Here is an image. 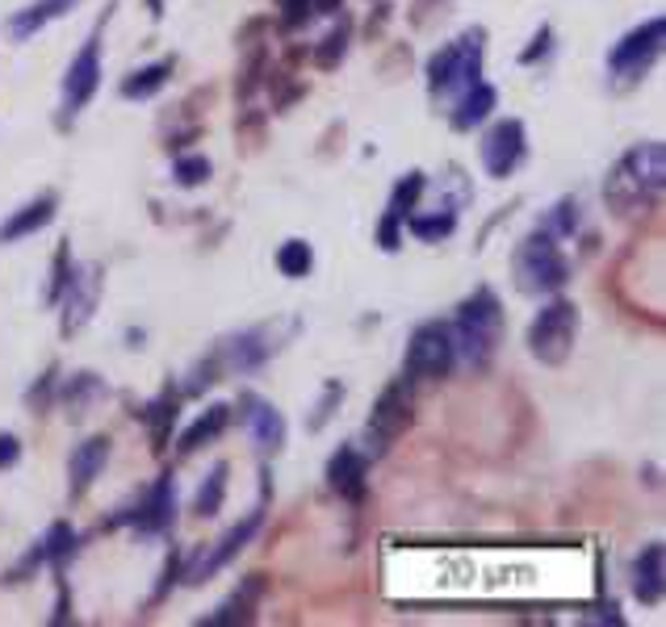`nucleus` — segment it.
<instances>
[{"mask_svg":"<svg viewBox=\"0 0 666 627\" xmlns=\"http://www.w3.org/2000/svg\"><path fill=\"white\" fill-rule=\"evenodd\" d=\"M663 188H666V147L658 139H650L629 147L612 163V172L604 181V201H608V209L617 218H638V213L658 209Z\"/></svg>","mask_w":666,"mask_h":627,"instance_id":"obj_1","label":"nucleus"},{"mask_svg":"<svg viewBox=\"0 0 666 627\" xmlns=\"http://www.w3.org/2000/svg\"><path fill=\"white\" fill-rule=\"evenodd\" d=\"M452 348H457V364L474 372H486L495 351L503 344V330H507V314H503V302L495 298V289L478 285L466 302L457 305L452 314Z\"/></svg>","mask_w":666,"mask_h":627,"instance_id":"obj_2","label":"nucleus"},{"mask_svg":"<svg viewBox=\"0 0 666 627\" xmlns=\"http://www.w3.org/2000/svg\"><path fill=\"white\" fill-rule=\"evenodd\" d=\"M512 280L524 298H553L571 280V259L558 247L553 234L537 227L532 234H524L512 252Z\"/></svg>","mask_w":666,"mask_h":627,"instance_id":"obj_3","label":"nucleus"},{"mask_svg":"<svg viewBox=\"0 0 666 627\" xmlns=\"http://www.w3.org/2000/svg\"><path fill=\"white\" fill-rule=\"evenodd\" d=\"M578 330H583L578 305H574L571 298H558V293H553V298L537 310V318L528 323V335H524L528 356H532L537 364H546V369H562L574 356Z\"/></svg>","mask_w":666,"mask_h":627,"instance_id":"obj_4","label":"nucleus"},{"mask_svg":"<svg viewBox=\"0 0 666 627\" xmlns=\"http://www.w3.org/2000/svg\"><path fill=\"white\" fill-rule=\"evenodd\" d=\"M482 59H486V30L474 25L466 34H457L452 43L436 50L428 59V93L432 96H457L466 93L474 80H482Z\"/></svg>","mask_w":666,"mask_h":627,"instance_id":"obj_5","label":"nucleus"},{"mask_svg":"<svg viewBox=\"0 0 666 627\" xmlns=\"http://www.w3.org/2000/svg\"><path fill=\"white\" fill-rule=\"evenodd\" d=\"M411 422H415V390H411L406 376H394L378 394L369 418H365V436H360L365 448H360V452H365L369 461H381V456L411 431Z\"/></svg>","mask_w":666,"mask_h":627,"instance_id":"obj_6","label":"nucleus"},{"mask_svg":"<svg viewBox=\"0 0 666 627\" xmlns=\"http://www.w3.org/2000/svg\"><path fill=\"white\" fill-rule=\"evenodd\" d=\"M457 369V348H452V330L440 318H428L411 330L403 351V376L406 381H445Z\"/></svg>","mask_w":666,"mask_h":627,"instance_id":"obj_7","label":"nucleus"},{"mask_svg":"<svg viewBox=\"0 0 666 627\" xmlns=\"http://www.w3.org/2000/svg\"><path fill=\"white\" fill-rule=\"evenodd\" d=\"M663 43H666L663 18H650V22L633 25V30L620 38L617 47H612V55H608V71H612V80H617L620 89L645 80V71L654 68L658 55H663Z\"/></svg>","mask_w":666,"mask_h":627,"instance_id":"obj_8","label":"nucleus"},{"mask_svg":"<svg viewBox=\"0 0 666 627\" xmlns=\"http://www.w3.org/2000/svg\"><path fill=\"white\" fill-rule=\"evenodd\" d=\"M478 155H482L486 176L507 181V176L528 160V130H524L520 117H500V121H491L486 135H482V142H478Z\"/></svg>","mask_w":666,"mask_h":627,"instance_id":"obj_9","label":"nucleus"},{"mask_svg":"<svg viewBox=\"0 0 666 627\" xmlns=\"http://www.w3.org/2000/svg\"><path fill=\"white\" fill-rule=\"evenodd\" d=\"M101 268L96 264H72V277L64 285V293H59V330L64 335H76V330H84V326L93 323L96 314V302H101Z\"/></svg>","mask_w":666,"mask_h":627,"instance_id":"obj_10","label":"nucleus"},{"mask_svg":"<svg viewBox=\"0 0 666 627\" xmlns=\"http://www.w3.org/2000/svg\"><path fill=\"white\" fill-rule=\"evenodd\" d=\"M114 523H135V532H143V535L172 532V523H176V477H172V473H160L156 486L139 498V507L118 514Z\"/></svg>","mask_w":666,"mask_h":627,"instance_id":"obj_11","label":"nucleus"},{"mask_svg":"<svg viewBox=\"0 0 666 627\" xmlns=\"http://www.w3.org/2000/svg\"><path fill=\"white\" fill-rule=\"evenodd\" d=\"M101 89V30L84 38V47L64 71V114H80Z\"/></svg>","mask_w":666,"mask_h":627,"instance_id":"obj_12","label":"nucleus"},{"mask_svg":"<svg viewBox=\"0 0 666 627\" xmlns=\"http://www.w3.org/2000/svg\"><path fill=\"white\" fill-rule=\"evenodd\" d=\"M261 527H264V507H252V511L243 514L236 527H231V532L222 535L215 548H210V557H202L197 565H193L190 573H185V581L202 585V581H210L215 573H222V569H227V565H231V560H236L239 553L252 544V539H256V532H261Z\"/></svg>","mask_w":666,"mask_h":627,"instance_id":"obj_13","label":"nucleus"},{"mask_svg":"<svg viewBox=\"0 0 666 627\" xmlns=\"http://www.w3.org/2000/svg\"><path fill=\"white\" fill-rule=\"evenodd\" d=\"M239 422L248 427L252 443L261 448L264 456H277L286 448V418L273 402H264L261 394H239Z\"/></svg>","mask_w":666,"mask_h":627,"instance_id":"obj_14","label":"nucleus"},{"mask_svg":"<svg viewBox=\"0 0 666 627\" xmlns=\"http://www.w3.org/2000/svg\"><path fill=\"white\" fill-rule=\"evenodd\" d=\"M328 486L332 494H340L344 502H360L365 498V489H369V456L360 452L357 443H344V448H335L332 461H328Z\"/></svg>","mask_w":666,"mask_h":627,"instance_id":"obj_15","label":"nucleus"},{"mask_svg":"<svg viewBox=\"0 0 666 627\" xmlns=\"http://www.w3.org/2000/svg\"><path fill=\"white\" fill-rule=\"evenodd\" d=\"M264 590H268V581L264 573H252V578H243L231 590V599H222V603L206 615V619H197L202 627H236V624H252L256 619V606H261Z\"/></svg>","mask_w":666,"mask_h":627,"instance_id":"obj_16","label":"nucleus"},{"mask_svg":"<svg viewBox=\"0 0 666 627\" xmlns=\"http://www.w3.org/2000/svg\"><path fill=\"white\" fill-rule=\"evenodd\" d=\"M110 452H114V440L110 436H89L84 443L72 448V461H68V494L72 498H84L93 481L105 473L110 465Z\"/></svg>","mask_w":666,"mask_h":627,"instance_id":"obj_17","label":"nucleus"},{"mask_svg":"<svg viewBox=\"0 0 666 627\" xmlns=\"http://www.w3.org/2000/svg\"><path fill=\"white\" fill-rule=\"evenodd\" d=\"M273 351H277L273 330H268V326H252V330H239L236 339H227L218 356H222V364L231 372H252V369H261Z\"/></svg>","mask_w":666,"mask_h":627,"instance_id":"obj_18","label":"nucleus"},{"mask_svg":"<svg viewBox=\"0 0 666 627\" xmlns=\"http://www.w3.org/2000/svg\"><path fill=\"white\" fill-rule=\"evenodd\" d=\"M495 105H500V93L486 84V80H474L466 93H457V105H452L449 114V126L457 135H470L474 126H482L486 117L495 114Z\"/></svg>","mask_w":666,"mask_h":627,"instance_id":"obj_19","label":"nucleus"},{"mask_svg":"<svg viewBox=\"0 0 666 627\" xmlns=\"http://www.w3.org/2000/svg\"><path fill=\"white\" fill-rule=\"evenodd\" d=\"M666 590V569H663V544H645L638 560H633V599L642 606H658Z\"/></svg>","mask_w":666,"mask_h":627,"instance_id":"obj_20","label":"nucleus"},{"mask_svg":"<svg viewBox=\"0 0 666 627\" xmlns=\"http://www.w3.org/2000/svg\"><path fill=\"white\" fill-rule=\"evenodd\" d=\"M55 206H59V197H55V193H43V197L25 201L22 209H13V218L0 222V243H18L25 234H38L50 218H55Z\"/></svg>","mask_w":666,"mask_h":627,"instance_id":"obj_21","label":"nucleus"},{"mask_svg":"<svg viewBox=\"0 0 666 627\" xmlns=\"http://www.w3.org/2000/svg\"><path fill=\"white\" fill-rule=\"evenodd\" d=\"M231 427V406H222V402H215V406H206L202 415L193 418L190 427H185V436H181V443H176V452L181 456H193L197 448H206V443H215L222 431Z\"/></svg>","mask_w":666,"mask_h":627,"instance_id":"obj_22","label":"nucleus"},{"mask_svg":"<svg viewBox=\"0 0 666 627\" xmlns=\"http://www.w3.org/2000/svg\"><path fill=\"white\" fill-rule=\"evenodd\" d=\"M76 4H80V0H34V4H25L22 13L9 18V34L25 43V38H34L38 30H47L50 22H59V18H64L68 9H76Z\"/></svg>","mask_w":666,"mask_h":627,"instance_id":"obj_23","label":"nucleus"},{"mask_svg":"<svg viewBox=\"0 0 666 627\" xmlns=\"http://www.w3.org/2000/svg\"><path fill=\"white\" fill-rule=\"evenodd\" d=\"M176 415H181V397L172 394V390H164L156 402H147L143 410H139V418H143V427H147V436H151V448H156V452H164L168 440H172Z\"/></svg>","mask_w":666,"mask_h":627,"instance_id":"obj_24","label":"nucleus"},{"mask_svg":"<svg viewBox=\"0 0 666 627\" xmlns=\"http://www.w3.org/2000/svg\"><path fill=\"white\" fill-rule=\"evenodd\" d=\"M172 59H156V63H143V68H135L126 80H122L118 93L126 96V101H147V96H156L160 89L168 84V76H172Z\"/></svg>","mask_w":666,"mask_h":627,"instance_id":"obj_25","label":"nucleus"},{"mask_svg":"<svg viewBox=\"0 0 666 627\" xmlns=\"http://www.w3.org/2000/svg\"><path fill=\"white\" fill-rule=\"evenodd\" d=\"M403 231H411L420 243H440V239H449L457 231V209H432V213H406Z\"/></svg>","mask_w":666,"mask_h":627,"instance_id":"obj_26","label":"nucleus"},{"mask_svg":"<svg viewBox=\"0 0 666 627\" xmlns=\"http://www.w3.org/2000/svg\"><path fill=\"white\" fill-rule=\"evenodd\" d=\"M227 477H231V465H227V461H218V465L210 468V477L197 486V494H193V514H197V519H215V514L222 511Z\"/></svg>","mask_w":666,"mask_h":627,"instance_id":"obj_27","label":"nucleus"},{"mask_svg":"<svg viewBox=\"0 0 666 627\" xmlns=\"http://www.w3.org/2000/svg\"><path fill=\"white\" fill-rule=\"evenodd\" d=\"M76 544H80V535H76V527H72V523H64V519H59V523H50L47 535L38 539L43 560H47V565H55V569H64V565L76 557Z\"/></svg>","mask_w":666,"mask_h":627,"instance_id":"obj_28","label":"nucleus"},{"mask_svg":"<svg viewBox=\"0 0 666 627\" xmlns=\"http://www.w3.org/2000/svg\"><path fill=\"white\" fill-rule=\"evenodd\" d=\"M96 397H105V385H101L96 372H76L72 381L64 385V406H68V415H84Z\"/></svg>","mask_w":666,"mask_h":627,"instance_id":"obj_29","label":"nucleus"},{"mask_svg":"<svg viewBox=\"0 0 666 627\" xmlns=\"http://www.w3.org/2000/svg\"><path fill=\"white\" fill-rule=\"evenodd\" d=\"M424 188H428V176H424V172H406L403 181L394 185V193H390V206H386V213H394L399 222H406V213H415V209H420Z\"/></svg>","mask_w":666,"mask_h":627,"instance_id":"obj_30","label":"nucleus"},{"mask_svg":"<svg viewBox=\"0 0 666 627\" xmlns=\"http://www.w3.org/2000/svg\"><path fill=\"white\" fill-rule=\"evenodd\" d=\"M277 268H282V277H289V280L310 277V268H314V247H310L307 239H286V243L277 247Z\"/></svg>","mask_w":666,"mask_h":627,"instance_id":"obj_31","label":"nucleus"},{"mask_svg":"<svg viewBox=\"0 0 666 627\" xmlns=\"http://www.w3.org/2000/svg\"><path fill=\"white\" fill-rule=\"evenodd\" d=\"M348 38H353V30H348V22H340L335 30H328L323 34V43L314 47V68L332 71L344 63V55H348Z\"/></svg>","mask_w":666,"mask_h":627,"instance_id":"obj_32","label":"nucleus"},{"mask_svg":"<svg viewBox=\"0 0 666 627\" xmlns=\"http://www.w3.org/2000/svg\"><path fill=\"white\" fill-rule=\"evenodd\" d=\"M578 209L583 206H578L574 197H562V201L541 218V231H549L553 239H571V234L578 231V222H583V213H578Z\"/></svg>","mask_w":666,"mask_h":627,"instance_id":"obj_33","label":"nucleus"},{"mask_svg":"<svg viewBox=\"0 0 666 627\" xmlns=\"http://www.w3.org/2000/svg\"><path fill=\"white\" fill-rule=\"evenodd\" d=\"M172 176H176V185L181 188H202L210 176H215V163L206 160V155H176Z\"/></svg>","mask_w":666,"mask_h":627,"instance_id":"obj_34","label":"nucleus"},{"mask_svg":"<svg viewBox=\"0 0 666 627\" xmlns=\"http://www.w3.org/2000/svg\"><path fill=\"white\" fill-rule=\"evenodd\" d=\"M72 277V239H64L59 243V252L50 259V285H47V305L59 302V293H64V285Z\"/></svg>","mask_w":666,"mask_h":627,"instance_id":"obj_35","label":"nucleus"},{"mask_svg":"<svg viewBox=\"0 0 666 627\" xmlns=\"http://www.w3.org/2000/svg\"><path fill=\"white\" fill-rule=\"evenodd\" d=\"M344 394H348V390H344L340 381H328V385H323V397H319V406H314V415L307 418V431H323V427L332 422L335 410H340Z\"/></svg>","mask_w":666,"mask_h":627,"instance_id":"obj_36","label":"nucleus"},{"mask_svg":"<svg viewBox=\"0 0 666 627\" xmlns=\"http://www.w3.org/2000/svg\"><path fill=\"white\" fill-rule=\"evenodd\" d=\"M277 9H282L286 30H298V25H307L314 18V0H277Z\"/></svg>","mask_w":666,"mask_h":627,"instance_id":"obj_37","label":"nucleus"},{"mask_svg":"<svg viewBox=\"0 0 666 627\" xmlns=\"http://www.w3.org/2000/svg\"><path fill=\"white\" fill-rule=\"evenodd\" d=\"M403 222L394 218V213H381V222H378V247L381 252H399L403 247Z\"/></svg>","mask_w":666,"mask_h":627,"instance_id":"obj_38","label":"nucleus"},{"mask_svg":"<svg viewBox=\"0 0 666 627\" xmlns=\"http://www.w3.org/2000/svg\"><path fill=\"white\" fill-rule=\"evenodd\" d=\"M176 578H181V553L172 548V553H168V560H164V578H160V585H156V594H151V603H164V599H168V590L176 585Z\"/></svg>","mask_w":666,"mask_h":627,"instance_id":"obj_39","label":"nucleus"},{"mask_svg":"<svg viewBox=\"0 0 666 627\" xmlns=\"http://www.w3.org/2000/svg\"><path fill=\"white\" fill-rule=\"evenodd\" d=\"M549 50H553V30H549V25H541V30L532 34V47L520 50V63H537V59H546Z\"/></svg>","mask_w":666,"mask_h":627,"instance_id":"obj_40","label":"nucleus"},{"mask_svg":"<svg viewBox=\"0 0 666 627\" xmlns=\"http://www.w3.org/2000/svg\"><path fill=\"white\" fill-rule=\"evenodd\" d=\"M18 461H22V440L13 431H0V473L13 468Z\"/></svg>","mask_w":666,"mask_h":627,"instance_id":"obj_41","label":"nucleus"},{"mask_svg":"<svg viewBox=\"0 0 666 627\" xmlns=\"http://www.w3.org/2000/svg\"><path fill=\"white\" fill-rule=\"evenodd\" d=\"M340 4H344V0H314V13H328V18H332V13H340Z\"/></svg>","mask_w":666,"mask_h":627,"instance_id":"obj_42","label":"nucleus"},{"mask_svg":"<svg viewBox=\"0 0 666 627\" xmlns=\"http://www.w3.org/2000/svg\"><path fill=\"white\" fill-rule=\"evenodd\" d=\"M151 13L160 18V13H164V0H151Z\"/></svg>","mask_w":666,"mask_h":627,"instance_id":"obj_43","label":"nucleus"}]
</instances>
